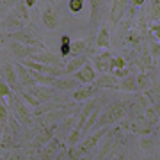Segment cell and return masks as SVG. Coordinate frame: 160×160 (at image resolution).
<instances>
[{
    "label": "cell",
    "mask_w": 160,
    "mask_h": 160,
    "mask_svg": "<svg viewBox=\"0 0 160 160\" xmlns=\"http://www.w3.org/2000/svg\"><path fill=\"white\" fill-rule=\"evenodd\" d=\"M9 38H11L12 41H18V43H22V45L25 46H34V48H41V50H45V46H43V41L38 38V34H36V27L34 25H30L29 29H20L16 30V32H11L9 34Z\"/></svg>",
    "instance_id": "2"
},
{
    "label": "cell",
    "mask_w": 160,
    "mask_h": 160,
    "mask_svg": "<svg viewBox=\"0 0 160 160\" xmlns=\"http://www.w3.org/2000/svg\"><path fill=\"white\" fill-rule=\"evenodd\" d=\"M96 160H110V158H103V157H96Z\"/></svg>",
    "instance_id": "39"
},
{
    "label": "cell",
    "mask_w": 160,
    "mask_h": 160,
    "mask_svg": "<svg viewBox=\"0 0 160 160\" xmlns=\"http://www.w3.org/2000/svg\"><path fill=\"white\" fill-rule=\"evenodd\" d=\"M22 64L25 66V68L32 69V71H38V73H41V75H50V77H61V75H64V71H62L61 68H55V66H48V64L36 62V61H30V59H25Z\"/></svg>",
    "instance_id": "6"
},
{
    "label": "cell",
    "mask_w": 160,
    "mask_h": 160,
    "mask_svg": "<svg viewBox=\"0 0 160 160\" xmlns=\"http://www.w3.org/2000/svg\"><path fill=\"white\" fill-rule=\"evenodd\" d=\"M135 84H137V92H146L148 89L155 87L151 78H149L146 73H139L137 77H135Z\"/></svg>",
    "instance_id": "24"
},
{
    "label": "cell",
    "mask_w": 160,
    "mask_h": 160,
    "mask_svg": "<svg viewBox=\"0 0 160 160\" xmlns=\"http://www.w3.org/2000/svg\"><path fill=\"white\" fill-rule=\"evenodd\" d=\"M118 89L125 92H137V84H135V77H128L126 75L125 78L121 80V84H118Z\"/></svg>",
    "instance_id": "26"
},
{
    "label": "cell",
    "mask_w": 160,
    "mask_h": 160,
    "mask_svg": "<svg viewBox=\"0 0 160 160\" xmlns=\"http://www.w3.org/2000/svg\"><path fill=\"white\" fill-rule=\"evenodd\" d=\"M128 114V107L123 105V103H116L114 107H110L109 110H105V112H100L98 116V121L96 125L98 128H102V126H109V125H114L118 121H121L125 116Z\"/></svg>",
    "instance_id": "1"
},
{
    "label": "cell",
    "mask_w": 160,
    "mask_h": 160,
    "mask_svg": "<svg viewBox=\"0 0 160 160\" xmlns=\"http://www.w3.org/2000/svg\"><path fill=\"white\" fill-rule=\"evenodd\" d=\"M12 94V91H11V87L7 86L4 80L0 78V100H4V98H9Z\"/></svg>",
    "instance_id": "31"
},
{
    "label": "cell",
    "mask_w": 160,
    "mask_h": 160,
    "mask_svg": "<svg viewBox=\"0 0 160 160\" xmlns=\"http://www.w3.org/2000/svg\"><path fill=\"white\" fill-rule=\"evenodd\" d=\"M0 78L11 87V91H16L18 92L20 89H22L20 84H18V77H16V71H14V64H11V62L4 64L2 69H0Z\"/></svg>",
    "instance_id": "8"
},
{
    "label": "cell",
    "mask_w": 160,
    "mask_h": 160,
    "mask_svg": "<svg viewBox=\"0 0 160 160\" xmlns=\"http://www.w3.org/2000/svg\"><path fill=\"white\" fill-rule=\"evenodd\" d=\"M6 2V6H11V0H4Z\"/></svg>",
    "instance_id": "40"
},
{
    "label": "cell",
    "mask_w": 160,
    "mask_h": 160,
    "mask_svg": "<svg viewBox=\"0 0 160 160\" xmlns=\"http://www.w3.org/2000/svg\"><path fill=\"white\" fill-rule=\"evenodd\" d=\"M158 14H160V2L153 0V6H151V18L155 22H158Z\"/></svg>",
    "instance_id": "33"
},
{
    "label": "cell",
    "mask_w": 160,
    "mask_h": 160,
    "mask_svg": "<svg viewBox=\"0 0 160 160\" xmlns=\"http://www.w3.org/2000/svg\"><path fill=\"white\" fill-rule=\"evenodd\" d=\"M29 59H30V61H36V62H41V64L55 66V68H59V66H61V57H59V55H53V53H48V52H45V50L32 53Z\"/></svg>",
    "instance_id": "17"
},
{
    "label": "cell",
    "mask_w": 160,
    "mask_h": 160,
    "mask_svg": "<svg viewBox=\"0 0 160 160\" xmlns=\"http://www.w3.org/2000/svg\"><path fill=\"white\" fill-rule=\"evenodd\" d=\"M52 86H55L57 89H61V91H71V89H75V87H80L82 84H80L75 77L62 75V77H55L53 82H52Z\"/></svg>",
    "instance_id": "18"
},
{
    "label": "cell",
    "mask_w": 160,
    "mask_h": 160,
    "mask_svg": "<svg viewBox=\"0 0 160 160\" xmlns=\"http://www.w3.org/2000/svg\"><path fill=\"white\" fill-rule=\"evenodd\" d=\"M98 89L94 84H84V86H80L78 89H75L73 92V98H75V102H87V100H91V98H94L98 94Z\"/></svg>",
    "instance_id": "12"
},
{
    "label": "cell",
    "mask_w": 160,
    "mask_h": 160,
    "mask_svg": "<svg viewBox=\"0 0 160 160\" xmlns=\"http://www.w3.org/2000/svg\"><path fill=\"white\" fill-rule=\"evenodd\" d=\"M112 57L114 55H110V52H103L96 57H92V68L98 69L100 73H110L112 71Z\"/></svg>",
    "instance_id": "10"
},
{
    "label": "cell",
    "mask_w": 160,
    "mask_h": 160,
    "mask_svg": "<svg viewBox=\"0 0 160 160\" xmlns=\"http://www.w3.org/2000/svg\"><path fill=\"white\" fill-rule=\"evenodd\" d=\"M9 50H11V53H12L16 59H29L32 53H36V52H41V48L25 46V45H22V43H18V41H12V39H11V43H9Z\"/></svg>",
    "instance_id": "9"
},
{
    "label": "cell",
    "mask_w": 160,
    "mask_h": 160,
    "mask_svg": "<svg viewBox=\"0 0 160 160\" xmlns=\"http://www.w3.org/2000/svg\"><path fill=\"white\" fill-rule=\"evenodd\" d=\"M25 91L29 92L30 96L34 98L39 105H41V103H46V102H52V100L55 98V89H53V87H48V86L25 87Z\"/></svg>",
    "instance_id": "5"
},
{
    "label": "cell",
    "mask_w": 160,
    "mask_h": 160,
    "mask_svg": "<svg viewBox=\"0 0 160 160\" xmlns=\"http://www.w3.org/2000/svg\"><path fill=\"white\" fill-rule=\"evenodd\" d=\"M14 71H16V77H18V84H20V87H32L36 86L34 78H32V75H30V69L25 68L22 62H16L14 64Z\"/></svg>",
    "instance_id": "13"
},
{
    "label": "cell",
    "mask_w": 160,
    "mask_h": 160,
    "mask_svg": "<svg viewBox=\"0 0 160 160\" xmlns=\"http://www.w3.org/2000/svg\"><path fill=\"white\" fill-rule=\"evenodd\" d=\"M151 53H153L155 59L158 57V41H153V43H151Z\"/></svg>",
    "instance_id": "35"
},
{
    "label": "cell",
    "mask_w": 160,
    "mask_h": 160,
    "mask_svg": "<svg viewBox=\"0 0 160 160\" xmlns=\"http://www.w3.org/2000/svg\"><path fill=\"white\" fill-rule=\"evenodd\" d=\"M102 6L103 0H91V25L96 27L102 18Z\"/></svg>",
    "instance_id": "23"
},
{
    "label": "cell",
    "mask_w": 160,
    "mask_h": 160,
    "mask_svg": "<svg viewBox=\"0 0 160 160\" xmlns=\"http://www.w3.org/2000/svg\"><path fill=\"white\" fill-rule=\"evenodd\" d=\"M128 6H130V0H114L112 2V9H110V23L112 25L119 23V20L125 16Z\"/></svg>",
    "instance_id": "15"
},
{
    "label": "cell",
    "mask_w": 160,
    "mask_h": 160,
    "mask_svg": "<svg viewBox=\"0 0 160 160\" xmlns=\"http://www.w3.org/2000/svg\"><path fill=\"white\" fill-rule=\"evenodd\" d=\"M121 128H125L128 132H133V133H139V135H144V133H149L153 130V123H149L146 118L135 116V118H130L128 121H125V125Z\"/></svg>",
    "instance_id": "4"
},
{
    "label": "cell",
    "mask_w": 160,
    "mask_h": 160,
    "mask_svg": "<svg viewBox=\"0 0 160 160\" xmlns=\"http://www.w3.org/2000/svg\"><path fill=\"white\" fill-rule=\"evenodd\" d=\"M23 2H25V6L27 7H32L36 4V0H23Z\"/></svg>",
    "instance_id": "37"
},
{
    "label": "cell",
    "mask_w": 160,
    "mask_h": 160,
    "mask_svg": "<svg viewBox=\"0 0 160 160\" xmlns=\"http://www.w3.org/2000/svg\"><path fill=\"white\" fill-rule=\"evenodd\" d=\"M139 144H141V148H142V149H148V151H153V148L157 149V141H153V139L141 137V141H139Z\"/></svg>",
    "instance_id": "30"
},
{
    "label": "cell",
    "mask_w": 160,
    "mask_h": 160,
    "mask_svg": "<svg viewBox=\"0 0 160 160\" xmlns=\"http://www.w3.org/2000/svg\"><path fill=\"white\" fill-rule=\"evenodd\" d=\"M73 77L78 80L80 84H91V82H94V78H96V69L92 68V64L87 61L78 71H75Z\"/></svg>",
    "instance_id": "14"
},
{
    "label": "cell",
    "mask_w": 160,
    "mask_h": 160,
    "mask_svg": "<svg viewBox=\"0 0 160 160\" xmlns=\"http://www.w3.org/2000/svg\"><path fill=\"white\" fill-rule=\"evenodd\" d=\"M110 45V36H109V30L107 29H100L96 34V46L100 48H109Z\"/></svg>",
    "instance_id": "27"
},
{
    "label": "cell",
    "mask_w": 160,
    "mask_h": 160,
    "mask_svg": "<svg viewBox=\"0 0 160 160\" xmlns=\"http://www.w3.org/2000/svg\"><path fill=\"white\" fill-rule=\"evenodd\" d=\"M57 12L53 11V7H46L45 11H43V23H45L46 29H55L57 27Z\"/></svg>",
    "instance_id": "22"
},
{
    "label": "cell",
    "mask_w": 160,
    "mask_h": 160,
    "mask_svg": "<svg viewBox=\"0 0 160 160\" xmlns=\"http://www.w3.org/2000/svg\"><path fill=\"white\" fill-rule=\"evenodd\" d=\"M82 9V0H69V11L78 12Z\"/></svg>",
    "instance_id": "34"
},
{
    "label": "cell",
    "mask_w": 160,
    "mask_h": 160,
    "mask_svg": "<svg viewBox=\"0 0 160 160\" xmlns=\"http://www.w3.org/2000/svg\"><path fill=\"white\" fill-rule=\"evenodd\" d=\"M89 41L91 39H78V41H73L71 46H69V53L71 55H80V53H86L87 48H89Z\"/></svg>",
    "instance_id": "25"
},
{
    "label": "cell",
    "mask_w": 160,
    "mask_h": 160,
    "mask_svg": "<svg viewBox=\"0 0 160 160\" xmlns=\"http://www.w3.org/2000/svg\"><path fill=\"white\" fill-rule=\"evenodd\" d=\"M14 9H16V12H18V14H20V16L23 18V20H25V22L29 20V7L25 6V2H23V0H20V2H18Z\"/></svg>",
    "instance_id": "29"
},
{
    "label": "cell",
    "mask_w": 160,
    "mask_h": 160,
    "mask_svg": "<svg viewBox=\"0 0 160 160\" xmlns=\"http://www.w3.org/2000/svg\"><path fill=\"white\" fill-rule=\"evenodd\" d=\"M87 61H89V57H87L86 53H80V55H75V57L71 59V61H69L68 64H66V68L62 69V71H64V75H73L75 71H78V69L82 68V66H84V64L87 62Z\"/></svg>",
    "instance_id": "21"
},
{
    "label": "cell",
    "mask_w": 160,
    "mask_h": 160,
    "mask_svg": "<svg viewBox=\"0 0 160 160\" xmlns=\"http://www.w3.org/2000/svg\"><path fill=\"white\" fill-rule=\"evenodd\" d=\"M7 119H9V110H7V107L4 105V102L0 100V125H6Z\"/></svg>",
    "instance_id": "32"
},
{
    "label": "cell",
    "mask_w": 160,
    "mask_h": 160,
    "mask_svg": "<svg viewBox=\"0 0 160 160\" xmlns=\"http://www.w3.org/2000/svg\"><path fill=\"white\" fill-rule=\"evenodd\" d=\"M2 27L11 34V32H16V30L25 27V20L16 12V9H11V11L6 14V18L2 20Z\"/></svg>",
    "instance_id": "7"
},
{
    "label": "cell",
    "mask_w": 160,
    "mask_h": 160,
    "mask_svg": "<svg viewBox=\"0 0 160 160\" xmlns=\"http://www.w3.org/2000/svg\"><path fill=\"white\" fill-rule=\"evenodd\" d=\"M98 89H118V78H116L112 73H102L98 78H94L92 82Z\"/></svg>",
    "instance_id": "20"
},
{
    "label": "cell",
    "mask_w": 160,
    "mask_h": 160,
    "mask_svg": "<svg viewBox=\"0 0 160 160\" xmlns=\"http://www.w3.org/2000/svg\"><path fill=\"white\" fill-rule=\"evenodd\" d=\"M130 2H133L135 6H141V4H144V0H130Z\"/></svg>",
    "instance_id": "38"
},
{
    "label": "cell",
    "mask_w": 160,
    "mask_h": 160,
    "mask_svg": "<svg viewBox=\"0 0 160 160\" xmlns=\"http://www.w3.org/2000/svg\"><path fill=\"white\" fill-rule=\"evenodd\" d=\"M0 4H2V0H0Z\"/></svg>",
    "instance_id": "41"
},
{
    "label": "cell",
    "mask_w": 160,
    "mask_h": 160,
    "mask_svg": "<svg viewBox=\"0 0 160 160\" xmlns=\"http://www.w3.org/2000/svg\"><path fill=\"white\" fill-rule=\"evenodd\" d=\"M151 34H155V41H158V22L153 23V27H151Z\"/></svg>",
    "instance_id": "36"
},
{
    "label": "cell",
    "mask_w": 160,
    "mask_h": 160,
    "mask_svg": "<svg viewBox=\"0 0 160 160\" xmlns=\"http://www.w3.org/2000/svg\"><path fill=\"white\" fill-rule=\"evenodd\" d=\"M107 132H109V128H107V126H102V128H100L98 132H94L92 135H89V137H87L84 142L80 144V148L84 149V151H87V153H91L92 149L98 146V142L102 141V137L105 135V133H107Z\"/></svg>",
    "instance_id": "19"
},
{
    "label": "cell",
    "mask_w": 160,
    "mask_h": 160,
    "mask_svg": "<svg viewBox=\"0 0 160 160\" xmlns=\"http://www.w3.org/2000/svg\"><path fill=\"white\" fill-rule=\"evenodd\" d=\"M66 141H68V146H77L78 142H82V132H80L78 126L71 128V133H68Z\"/></svg>",
    "instance_id": "28"
},
{
    "label": "cell",
    "mask_w": 160,
    "mask_h": 160,
    "mask_svg": "<svg viewBox=\"0 0 160 160\" xmlns=\"http://www.w3.org/2000/svg\"><path fill=\"white\" fill-rule=\"evenodd\" d=\"M9 105H11V114L12 118L18 121V123H27L30 118V112L27 110L25 107V102L22 100V96L18 94V92H12L11 96H9Z\"/></svg>",
    "instance_id": "3"
},
{
    "label": "cell",
    "mask_w": 160,
    "mask_h": 160,
    "mask_svg": "<svg viewBox=\"0 0 160 160\" xmlns=\"http://www.w3.org/2000/svg\"><path fill=\"white\" fill-rule=\"evenodd\" d=\"M62 149V142L59 141V139H53L52 137L48 142L41 148V158L43 160H55L57 153Z\"/></svg>",
    "instance_id": "11"
},
{
    "label": "cell",
    "mask_w": 160,
    "mask_h": 160,
    "mask_svg": "<svg viewBox=\"0 0 160 160\" xmlns=\"http://www.w3.org/2000/svg\"><path fill=\"white\" fill-rule=\"evenodd\" d=\"M55 128H57V125H55V123H53V125H46L45 128H43V130H41L39 133L34 137V141H32V146H34L36 149H41L52 137H53Z\"/></svg>",
    "instance_id": "16"
}]
</instances>
